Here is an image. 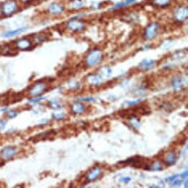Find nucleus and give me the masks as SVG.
Masks as SVG:
<instances>
[{
	"label": "nucleus",
	"mask_w": 188,
	"mask_h": 188,
	"mask_svg": "<svg viewBox=\"0 0 188 188\" xmlns=\"http://www.w3.org/2000/svg\"><path fill=\"white\" fill-rule=\"evenodd\" d=\"M17 153V150L16 148L13 147H6L1 151V156L3 159H9L13 157Z\"/></svg>",
	"instance_id": "obj_9"
},
{
	"label": "nucleus",
	"mask_w": 188,
	"mask_h": 188,
	"mask_svg": "<svg viewBox=\"0 0 188 188\" xmlns=\"http://www.w3.org/2000/svg\"><path fill=\"white\" fill-rule=\"evenodd\" d=\"M101 169L98 167H95L93 168L91 170L89 171V173H88L86 177V179L88 182H91V181H93L97 179L98 177L100 176V175L101 174Z\"/></svg>",
	"instance_id": "obj_8"
},
{
	"label": "nucleus",
	"mask_w": 188,
	"mask_h": 188,
	"mask_svg": "<svg viewBox=\"0 0 188 188\" xmlns=\"http://www.w3.org/2000/svg\"><path fill=\"white\" fill-rule=\"evenodd\" d=\"M18 114V112H17V111H10V112H8L7 115L9 118H16Z\"/></svg>",
	"instance_id": "obj_30"
},
{
	"label": "nucleus",
	"mask_w": 188,
	"mask_h": 188,
	"mask_svg": "<svg viewBox=\"0 0 188 188\" xmlns=\"http://www.w3.org/2000/svg\"><path fill=\"white\" fill-rule=\"evenodd\" d=\"M85 106L83 103H79V102H75L71 106V109L74 114H82L85 112Z\"/></svg>",
	"instance_id": "obj_15"
},
{
	"label": "nucleus",
	"mask_w": 188,
	"mask_h": 188,
	"mask_svg": "<svg viewBox=\"0 0 188 188\" xmlns=\"http://www.w3.org/2000/svg\"><path fill=\"white\" fill-rule=\"evenodd\" d=\"M35 43H41L43 41H44L47 40V37L44 35H37V36L35 37Z\"/></svg>",
	"instance_id": "obj_26"
},
{
	"label": "nucleus",
	"mask_w": 188,
	"mask_h": 188,
	"mask_svg": "<svg viewBox=\"0 0 188 188\" xmlns=\"http://www.w3.org/2000/svg\"><path fill=\"white\" fill-rule=\"evenodd\" d=\"M185 54H184V53H181V51H179V52H177L176 53L173 54V57L174 59L178 60V59H181V58L185 57Z\"/></svg>",
	"instance_id": "obj_28"
},
{
	"label": "nucleus",
	"mask_w": 188,
	"mask_h": 188,
	"mask_svg": "<svg viewBox=\"0 0 188 188\" xmlns=\"http://www.w3.org/2000/svg\"><path fill=\"white\" fill-rule=\"evenodd\" d=\"M101 80H102L101 76L95 74L89 75L86 77L87 82L90 85H92V86H98L99 84H100Z\"/></svg>",
	"instance_id": "obj_14"
},
{
	"label": "nucleus",
	"mask_w": 188,
	"mask_h": 188,
	"mask_svg": "<svg viewBox=\"0 0 188 188\" xmlns=\"http://www.w3.org/2000/svg\"><path fill=\"white\" fill-rule=\"evenodd\" d=\"M188 8L187 7H180L176 8L173 13V18L176 22H183L187 19Z\"/></svg>",
	"instance_id": "obj_4"
},
{
	"label": "nucleus",
	"mask_w": 188,
	"mask_h": 188,
	"mask_svg": "<svg viewBox=\"0 0 188 188\" xmlns=\"http://www.w3.org/2000/svg\"><path fill=\"white\" fill-rule=\"evenodd\" d=\"M177 160V156L176 154L175 153L173 150H170L168 151V153L165 154L164 158V162L165 163L166 165L168 166H171L173 165Z\"/></svg>",
	"instance_id": "obj_10"
},
{
	"label": "nucleus",
	"mask_w": 188,
	"mask_h": 188,
	"mask_svg": "<svg viewBox=\"0 0 188 188\" xmlns=\"http://www.w3.org/2000/svg\"><path fill=\"white\" fill-rule=\"evenodd\" d=\"M163 168L162 164L159 161H155L151 164H149L148 168V170H152V171H158L162 170Z\"/></svg>",
	"instance_id": "obj_20"
},
{
	"label": "nucleus",
	"mask_w": 188,
	"mask_h": 188,
	"mask_svg": "<svg viewBox=\"0 0 188 188\" xmlns=\"http://www.w3.org/2000/svg\"><path fill=\"white\" fill-rule=\"evenodd\" d=\"M187 171L186 170L181 173V174L174 175H173V176L168 177V178L165 179V181L167 182L170 183V185H172L173 186L180 185L181 182L184 181V179H186L187 178Z\"/></svg>",
	"instance_id": "obj_5"
},
{
	"label": "nucleus",
	"mask_w": 188,
	"mask_h": 188,
	"mask_svg": "<svg viewBox=\"0 0 188 188\" xmlns=\"http://www.w3.org/2000/svg\"><path fill=\"white\" fill-rule=\"evenodd\" d=\"M45 99H46L45 97L32 98V99L29 100V102H30V103H39V102H40V101H42L43 100H45Z\"/></svg>",
	"instance_id": "obj_29"
},
{
	"label": "nucleus",
	"mask_w": 188,
	"mask_h": 188,
	"mask_svg": "<svg viewBox=\"0 0 188 188\" xmlns=\"http://www.w3.org/2000/svg\"><path fill=\"white\" fill-rule=\"evenodd\" d=\"M129 119H130V123L131 126H133L135 129L139 128V126H140V123H139V119L137 118V116L131 117V118Z\"/></svg>",
	"instance_id": "obj_23"
},
{
	"label": "nucleus",
	"mask_w": 188,
	"mask_h": 188,
	"mask_svg": "<svg viewBox=\"0 0 188 188\" xmlns=\"http://www.w3.org/2000/svg\"><path fill=\"white\" fill-rule=\"evenodd\" d=\"M78 100H81V101H85V102H93L95 101V99L92 97H83L79 99Z\"/></svg>",
	"instance_id": "obj_31"
},
{
	"label": "nucleus",
	"mask_w": 188,
	"mask_h": 188,
	"mask_svg": "<svg viewBox=\"0 0 188 188\" xmlns=\"http://www.w3.org/2000/svg\"><path fill=\"white\" fill-rule=\"evenodd\" d=\"M18 10V5L14 0L6 1L3 4L1 7L2 13L4 16H9L13 14Z\"/></svg>",
	"instance_id": "obj_2"
},
{
	"label": "nucleus",
	"mask_w": 188,
	"mask_h": 188,
	"mask_svg": "<svg viewBox=\"0 0 188 188\" xmlns=\"http://www.w3.org/2000/svg\"><path fill=\"white\" fill-rule=\"evenodd\" d=\"M131 180V177L127 176V177H122V178L120 179V181H121V182H123V183L127 184V183H128Z\"/></svg>",
	"instance_id": "obj_32"
},
{
	"label": "nucleus",
	"mask_w": 188,
	"mask_h": 188,
	"mask_svg": "<svg viewBox=\"0 0 188 188\" xmlns=\"http://www.w3.org/2000/svg\"><path fill=\"white\" fill-rule=\"evenodd\" d=\"M102 57H103V54L100 50H94L87 55L86 62L89 66H94L101 62Z\"/></svg>",
	"instance_id": "obj_1"
},
{
	"label": "nucleus",
	"mask_w": 188,
	"mask_h": 188,
	"mask_svg": "<svg viewBox=\"0 0 188 188\" xmlns=\"http://www.w3.org/2000/svg\"><path fill=\"white\" fill-rule=\"evenodd\" d=\"M16 47L22 50H28L31 47V41L28 39H21L16 41Z\"/></svg>",
	"instance_id": "obj_11"
},
{
	"label": "nucleus",
	"mask_w": 188,
	"mask_h": 188,
	"mask_svg": "<svg viewBox=\"0 0 188 188\" xmlns=\"http://www.w3.org/2000/svg\"><path fill=\"white\" fill-rule=\"evenodd\" d=\"M141 99H138V100H133V101H128V102H127V104H128V106H133V105H136V104H137V103H139V102L141 101Z\"/></svg>",
	"instance_id": "obj_33"
},
{
	"label": "nucleus",
	"mask_w": 188,
	"mask_h": 188,
	"mask_svg": "<svg viewBox=\"0 0 188 188\" xmlns=\"http://www.w3.org/2000/svg\"><path fill=\"white\" fill-rule=\"evenodd\" d=\"M55 131H47V132H44V133H40V134L35 136V140H34V142L35 143V142H39V141H41V140H44V139H48L50 137H54V136L55 135Z\"/></svg>",
	"instance_id": "obj_16"
},
{
	"label": "nucleus",
	"mask_w": 188,
	"mask_h": 188,
	"mask_svg": "<svg viewBox=\"0 0 188 188\" xmlns=\"http://www.w3.org/2000/svg\"><path fill=\"white\" fill-rule=\"evenodd\" d=\"M48 105H49L50 108H53V109H59V108H60V105L59 102L57 101L56 100H50Z\"/></svg>",
	"instance_id": "obj_25"
},
{
	"label": "nucleus",
	"mask_w": 188,
	"mask_h": 188,
	"mask_svg": "<svg viewBox=\"0 0 188 188\" xmlns=\"http://www.w3.org/2000/svg\"><path fill=\"white\" fill-rule=\"evenodd\" d=\"M66 27H67V28L70 29V30L75 31V32H78V31H81L84 29L85 24L84 22H82V21L72 19L69 21L67 24H66Z\"/></svg>",
	"instance_id": "obj_7"
},
{
	"label": "nucleus",
	"mask_w": 188,
	"mask_h": 188,
	"mask_svg": "<svg viewBox=\"0 0 188 188\" xmlns=\"http://www.w3.org/2000/svg\"><path fill=\"white\" fill-rule=\"evenodd\" d=\"M48 10L51 14H54V15H56V14H60L64 10V8L63 7V5H60V4L58 3H52L51 5L49 6L48 8Z\"/></svg>",
	"instance_id": "obj_13"
},
{
	"label": "nucleus",
	"mask_w": 188,
	"mask_h": 188,
	"mask_svg": "<svg viewBox=\"0 0 188 188\" xmlns=\"http://www.w3.org/2000/svg\"><path fill=\"white\" fill-rule=\"evenodd\" d=\"M53 118L55 119V120H61L65 118V114H64V113H56V114H53Z\"/></svg>",
	"instance_id": "obj_27"
},
{
	"label": "nucleus",
	"mask_w": 188,
	"mask_h": 188,
	"mask_svg": "<svg viewBox=\"0 0 188 188\" xmlns=\"http://www.w3.org/2000/svg\"><path fill=\"white\" fill-rule=\"evenodd\" d=\"M6 123H7V122H6L5 120H0V131L3 130V129L5 128Z\"/></svg>",
	"instance_id": "obj_34"
},
{
	"label": "nucleus",
	"mask_w": 188,
	"mask_h": 188,
	"mask_svg": "<svg viewBox=\"0 0 188 188\" xmlns=\"http://www.w3.org/2000/svg\"><path fill=\"white\" fill-rule=\"evenodd\" d=\"M185 187H187V181H185Z\"/></svg>",
	"instance_id": "obj_36"
},
{
	"label": "nucleus",
	"mask_w": 188,
	"mask_h": 188,
	"mask_svg": "<svg viewBox=\"0 0 188 188\" xmlns=\"http://www.w3.org/2000/svg\"><path fill=\"white\" fill-rule=\"evenodd\" d=\"M27 28H27V27H25V28H22L16 29V30L8 31V32H6L5 33H4L3 36L5 37V38H10V37L16 36V35H19L22 33L24 32V31L27 30Z\"/></svg>",
	"instance_id": "obj_17"
},
{
	"label": "nucleus",
	"mask_w": 188,
	"mask_h": 188,
	"mask_svg": "<svg viewBox=\"0 0 188 188\" xmlns=\"http://www.w3.org/2000/svg\"><path fill=\"white\" fill-rule=\"evenodd\" d=\"M85 4L84 0H73L72 3H70V7L72 9L78 10L84 7Z\"/></svg>",
	"instance_id": "obj_21"
},
{
	"label": "nucleus",
	"mask_w": 188,
	"mask_h": 188,
	"mask_svg": "<svg viewBox=\"0 0 188 188\" xmlns=\"http://www.w3.org/2000/svg\"><path fill=\"white\" fill-rule=\"evenodd\" d=\"M172 0H152L154 5L157 7H166L170 5Z\"/></svg>",
	"instance_id": "obj_22"
},
{
	"label": "nucleus",
	"mask_w": 188,
	"mask_h": 188,
	"mask_svg": "<svg viewBox=\"0 0 188 188\" xmlns=\"http://www.w3.org/2000/svg\"><path fill=\"white\" fill-rule=\"evenodd\" d=\"M47 86L44 82H37L29 89V94L33 97H39L47 90Z\"/></svg>",
	"instance_id": "obj_3"
},
{
	"label": "nucleus",
	"mask_w": 188,
	"mask_h": 188,
	"mask_svg": "<svg viewBox=\"0 0 188 188\" xmlns=\"http://www.w3.org/2000/svg\"><path fill=\"white\" fill-rule=\"evenodd\" d=\"M182 80L179 76H174L172 79V86L173 89L175 90H178V89H181V87L182 86Z\"/></svg>",
	"instance_id": "obj_19"
},
{
	"label": "nucleus",
	"mask_w": 188,
	"mask_h": 188,
	"mask_svg": "<svg viewBox=\"0 0 188 188\" xmlns=\"http://www.w3.org/2000/svg\"><path fill=\"white\" fill-rule=\"evenodd\" d=\"M159 32V25L156 23H152L148 25L145 30V38L146 39H154L156 36Z\"/></svg>",
	"instance_id": "obj_6"
},
{
	"label": "nucleus",
	"mask_w": 188,
	"mask_h": 188,
	"mask_svg": "<svg viewBox=\"0 0 188 188\" xmlns=\"http://www.w3.org/2000/svg\"><path fill=\"white\" fill-rule=\"evenodd\" d=\"M110 1L112 3H119V2H120V0H110Z\"/></svg>",
	"instance_id": "obj_35"
},
{
	"label": "nucleus",
	"mask_w": 188,
	"mask_h": 188,
	"mask_svg": "<svg viewBox=\"0 0 188 188\" xmlns=\"http://www.w3.org/2000/svg\"><path fill=\"white\" fill-rule=\"evenodd\" d=\"M136 3V0H124L123 2H119L114 6V8H112V10L119 9V8L127 7V6L132 5V4Z\"/></svg>",
	"instance_id": "obj_18"
},
{
	"label": "nucleus",
	"mask_w": 188,
	"mask_h": 188,
	"mask_svg": "<svg viewBox=\"0 0 188 188\" xmlns=\"http://www.w3.org/2000/svg\"><path fill=\"white\" fill-rule=\"evenodd\" d=\"M100 75H103V76L105 77H108L112 74V70L108 66H104V67H102L100 70Z\"/></svg>",
	"instance_id": "obj_24"
},
{
	"label": "nucleus",
	"mask_w": 188,
	"mask_h": 188,
	"mask_svg": "<svg viewBox=\"0 0 188 188\" xmlns=\"http://www.w3.org/2000/svg\"><path fill=\"white\" fill-rule=\"evenodd\" d=\"M156 61L151 59H144L139 64V67L144 71H147L153 68L155 65Z\"/></svg>",
	"instance_id": "obj_12"
}]
</instances>
